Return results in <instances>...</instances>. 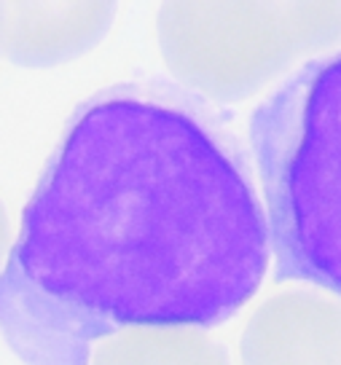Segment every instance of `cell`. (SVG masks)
<instances>
[{"label": "cell", "mask_w": 341, "mask_h": 365, "mask_svg": "<svg viewBox=\"0 0 341 365\" xmlns=\"http://www.w3.org/2000/svg\"><path fill=\"white\" fill-rule=\"evenodd\" d=\"M269 223L213 100L124 81L73 110L0 272L24 365H89L126 328H215L261 287Z\"/></svg>", "instance_id": "6da1fadb"}, {"label": "cell", "mask_w": 341, "mask_h": 365, "mask_svg": "<svg viewBox=\"0 0 341 365\" xmlns=\"http://www.w3.org/2000/svg\"><path fill=\"white\" fill-rule=\"evenodd\" d=\"M280 282L341 296V51L307 62L250 115Z\"/></svg>", "instance_id": "7a4b0ae2"}, {"label": "cell", "mask_w": 341, "mask_h": 365, "mask_svg": "<svg viewBox=\"0 0 341 365\" xmlns=\"http://www.w3.org/2000/svg\"><path fill=\"white\" fill-rule=\"evenodd\" d=\"M164 62L183 86L234 103L341 38V0H164Z\"/></svg>", "instance_id": "3957f363"}, {"label": "cell", "mask_w": 341, "mask_h": 365, "mask_svg": "<svg viewBox=\"0 0 341 365\" xmlns=\"http://www.w3.org/2000/svg\"><path fill=\"white\" fill-rule=\"evenodd\" d=\"M118 0H0V54L22 68H54L103 41Z\"/></svg>", "instance_id": "277c9868"}, {"label": "cell", "mask_w": 341, "mask_h": 365, "mask_svg": "<svg viewBox=\"0 0 341 365\" xmlns=\"http://www.w3.org/2000/svg\"><path fill=\"white\" fill-rule=\"evenodd\" d=\"M242 365H341V296L290 290L263 301L239 341Z\"/></svg>", "instance_id": "5b68a950"}, {"label": "cell", "mask_w": 341, "mask_h": 365, "mask_svg": "<svg viewBox=\"0 0 341 365\" xmlns=\"http://www.w3.org/2000/svg\"><path fill=\"white\" fill-rule=\"evenodd\" d=\"M100 341L89 365H231L223 346L193 328H126Z\"/></svg>", "instance_id": "8992f818"}, {"label": "cell", "mask_w": 341, "mask_h": 365, "mask_svg": "<svg viewBox=\"0 0 341 365\" xmlns=\"http://www.w3.org/2000/svg\"><path fill=\"white\" fill-rule=\"evenodd\" d=\"M11 223H9V212L0 202V272L6 266V258H9V250H11Z\"/></svg>", "instance_id": "52a82bcc"}]
</instances>
